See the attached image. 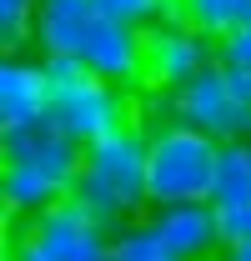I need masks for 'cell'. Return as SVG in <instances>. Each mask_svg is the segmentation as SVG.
I'll list each match as a JSON object with an SVG mask.
<instances>
[{"instance_id": "cell-1", "label": "cell", "mask_w": 251, "mask_h": 261, "mask_svg": "<svg viewBox=\"0 0 251 261\" xmlns=\"http://www.w3.org/2000/svg\"><path fill=\"white\" fill-rule=\"evenodd\" d=\"M86 171V151L61 136L56 126L26 130V136H5V166H0V201L10 221H35L51 206H61L76 196Z\"/></svg>"}, {"instance_id": "cell-2", "label": "cell", "mask_w": 251, "mask_h": 261, "mask_svg": "<svg viewBox=\"0 0 251 261\" xmlns=\"http://www.w3.org/2000/svg\"><path fill=\"white\" fill-rule=\"evenodd\" d=\"M146 146H151V136L136 130V126H126V130H116V136L86 146V171H81L76 201H81V206L91 211V221H101L111 236L151 211Z\"/></svg>"}, {"instance_id": "cell-3", "label": "cell", "mask_w": 251, "mask_h": 261, "mask_svg": "<svg viewBox=\"0 0 251 261\" xmlns=\"http://www.w3.org/2000/svg\"><path fill=\"white\" fill-rule=\"evenodd\" d=\"M40 61L51 75V126L61 136H70L81 151L131 126V100H126L121 86L91 75L70 56H40Z\"/></svg>"}, {"instance_id": "cell-4", "label": "cell", "mask_w": 251, "mask_h": 261, "mask_svg": "<svg viewBox=\"0 0 251 261\" xmlns=\"http://www.w3.org/2000/svg\"><path fill=\"white\" fill-rule=\"evenodd\" d=\"M146 181H151V206H186V201H211V181H216L221 141L201 136V130L166 121V126L146 130Z\"/></svg>"}, {"instance_id": "cell-5", "label": "cell", "mask_w": 251, "mask_h": 261, "mask_svg": "<svg viewBox=\"0 0 251 261\" xmlns=\"http://www.w3.org/2000/svg\"><path fill=\"white\" fill-rule=\"evenodd\" d=\"M111 231L91 221V211L70 196L61 206H51L45 216H35L20 226V236L10 241L5 261H116L111 256Z\"/></svg>"}, {"instance_id": "cell-6", "label": "cell", "mask_w": 251, "mask_h": 261, "mask_svg": "<svg viewBox=\"0 0 251 261\" xmlns=\"http://www.w3.org/2000/svg\"><path fill=\"white\" fill-rule=\"evenodd\" d=\"M171 121L201 130V136H211L221 146L251 141V111H241V100L231 96V81H226V65L221 61L171 96Z\"/></svg>"}, {"instance_id": "cell-7", "label": "cell", "mask_w": 251, "mask_h": 261, "mask_svg": "<svg viewBox=\"0 0 251 261\" xmlns=\"http://www.w3.org/2000/svg\"><path fill=\"white\" fill-rule=\"evenodd\" d=\"M221 61V45L206 40L191 25H156L146 31V86H156L166 96H176L196 75H206Z\"/></svg>"}, {"instance_id": "cell-8", "label": "cell", "mask_w": 251, "mask_h": 261, "mask_svg": "<svg viewBox=\"0 0 251 261\" xmlns=\"http://www.w3.org/2000/svg\"><path fill=\"white\" fill-rule=\"evenodd\" d=\"M51 126V75L45 61L5 56L0 61V130L26 136V130Z\"/></svg>"}, {"instance_id": "cell-9", "label": "cell", "mask_w": 251, "mask_h": 261, "mask_svg": "<svg viewBox=\"0 0 251 261\" xmlns=\"http://www.w3.org/2000/svg\"><path fill=\"white\" fill-rule=\"evenodd\" d=\"M146 226L176 251L181 261H216L226 251L221 236V211L211 201H186V206H151Z\"/></svg>"}, {"instance_id": "cell-10", "label": "cell", "mask_w": 251, "mask_h": 261, "mask_svg": "<svg viewBox=\"0 0 251 261\" xmlns=\"http://www.w3.org/2000/svg\"><path fill=\"white\" fill-rule=\"evenodd\" d=\"M76 61L86 65L91 75L121 86V91L126 86H141L146 81V35L131 31V25H116L106 15H95V25H91V35H86V45H81Z\"/></svg>"}, {"instance_id": "cell-11", "label": "cell", "mask_w": 251, "mask_h": 261, "mask_svg": "<svg viewBox=\"0 0 251 261\" xmlns=\"http://www.w3.org/2000/svg\"><path fill=\"white\" fill-rule=\"evenodd\" d=\"M91 25H95V0H40L31 40L40 45V56H70L76 61Z\"/></svg>"}, {"instance_id": "cell-12", "label": "cell", "mask_w": 251, "mask_h": 261, "mask_svg": "<svg viewBox=\"0 0 251 261\" xmlns=\"http://www.w3.org/2000/svg\"><path fill=\"white\" fill-rule=\"evenodd\" d=\"M211 206L221 216L226 211H246L251 206V141H231L221 146L216 181H211Z\"/></svg>"}, {"instance_id": "cell-13", "label": "cell", "mask_w": 251, "mask_h": 261, "mask_svg": "<svg viewBox=\"0 0 251 261\" xmlns=\"http://www.w3.org/2000/svg\"><path fill=\"white\" fill-rule=\"evenodd\" d=\"M186 25L221 45L251 25V0H186Z\"/></svg>"}, {"instance_id": "cell-14", "label": "cell", "mask_w": 251, "mask_h": 261, "mask_svg": "<svg viewBox=\"0 0 251 261\" xmlns=\"http://www.w3.org/2000/svg\"><path fill=\"white\" fill-rule=\"evenodd\" d=\"M111 256H116V261H181V256H176V251H171V246L156 236V231L146 226V216L116 231V241H111Z\"/></svg>"}, {"instance_id": "cell-15", "label": "cell", "mask_w": 251, "mask_h": 261, "mask_svg": "<svg viewBox=\"0 0 251 261\" xmlns=\"http://www.w3.org/2000/svg\"><path fill=\"white\" fill-rule=\"evenodd\" d=\"M161 5L166 0H95V15L116 20V25H131V31H156L161 25Z\"/></svg>"}, {"instance_id": "cell-16", "label": "cell", "mask_w": 251, "mask_h": 261, "mask_svg": "<svg viewBox=\"0 0 251 261\" xmlns=\"http://www.w3.org/2000/svg\"><path fill=\"white\" fill-rule=\"evenodd\" d=\"M40 0H0V45L5 56H20V40H31Z\"/></svg>"}, {"instance_id": "cell-17", "label": "cell", "mask_w": 251, "mask_h": 261, "mask_svg": "<svg viewBox=\"0 0 251 261\" xmlns=\"http://www.w3.org/2000/svg\"><path fill=\"white\" fill-rule=\"evenodd\" d=\"M221 65H231V70H251V25H246V31H236L231 40H221Z\"/></svg>"}, {"instance_id": "cell-18", "label": "cell", "mask_w": 251, "mask_h": 261, "mask_svg": "<svg viewBox=\"0 0 251 261\" xmlns=\"http://www.w3.org/2000/svg\"><path fill=\"white\" fill-rule=\"evenodd\" d=\"M221 236H226V246L251 241V206L246 211H226V216H221Z\"/></svg>"}, {"instance_id": "cell-19", "label": "cell", "mask_w": 251, "mask_h": 261, "mask_svg": "<svg viewBox=\"0 0 251 261\" xmlns=\"http://www.w3.org/2000/svg\"><path fill=\"white\" fill-rule=\"evenodd\" d=\"M226 81H231V96L241 100V111H251V70H231L226 65Z\"/></svg>"}, {"instance_id": "cell-20", "label": "cell", "mask_w": 251, "mask_h": 261, "mask_svg": "<svg viewBox=\"0 0 251 261\" xmlns=\"http://www.w3.org/2000/svg\"><path fill=\"white\" fill-rule=\"evenodd\" d=\"M216 261H251V241H241V246H226Z\"/></svg>"}]
</instances>
